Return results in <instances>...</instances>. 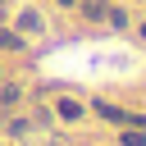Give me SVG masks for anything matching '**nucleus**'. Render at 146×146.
Returning <instances> with one entry per match:
<instances>
[{
  "label": "nucleus",
  "instance_id": "2",
  "mask_svg": "<svg viewBox=\"0 0 146 146\" xmlns=\"http://www.w3.org/2000/svg\"><path fill=\"white\" fill-rule=\"evenodd\" d=\"M123 146H146V137L141 132H123Z\"/></svg>",
  "mask_w": 146,
  "mask_h": 146
},
{
  "label": "nucleus",
  "instance_id": "4",
  "mask_svg": "<svg viewBox=\"0 0 146 146\" xmlns=\"http://www.w3.org/2000/svg\"><path fill=\"white\" fill-rule=\"evenodd\" d=\"M141 36H146V27H141Z\"/></svg>",
  "mask_w": 146,
  "mask_h": 146
},
{
  "label": "nucleus",
  "instance_id": "1",
  "mask_svg": "<svg viewBox=\"0 0 146 146\" xmlns=\"http://www.w3.org/2000/svg\"><path fill=\"white\" fill-rule=\"evenodd\" d=\"M59 114H64V119H78V114H82V110H78V105H73V100H59Z\"/></svg>",
  "mask_w": 146,
  "mask_h": 146
},
{
  "label": "nucleus",
  "instance_id": "3",
  "mask_svg": "<svg viewBox=\"0 0 146 146\" xmlns=\"http://www.w3.org/2000/svg\"><path fill=\"white\" fill-rule=\"evenodd\" d=\"M59 5H73V0H59Z\"/></svg>",
  "mask_w": 146,
  "mask_h": 146
}]
</instances>
